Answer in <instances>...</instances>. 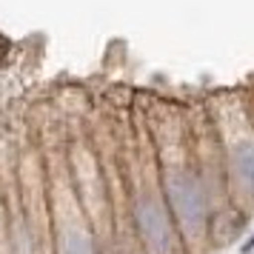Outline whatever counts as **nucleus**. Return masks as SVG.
I'll return each instance as SVG.
<instances>
[{"instance_id":"7ed1b4c3","label":"nucleus","mask_w":254,"mask_h":254,"mask_svg":"<svg viewBox=\"0 0 254 254\" xmlns=\"http://www.w3.org/2000/svg\"><path fill=\"white\" fill-rule=\"evenodd\" d=\"M240 254H254V231H252V237L240 246Z\"/></svg>"},{"instance_id":"f257e3e1","label":"nucleus","mask_w":254,"mask_h":254,"mask_svg":"<svg viewBox=\"0 0 254 254\" xmlns=\"http://www.w3.org/2000/svg\"><path fill=\"white\" fill-rule=\"evenodd\" d=\"M226 117V123H217L223 174L234 200L240 197L237 208H254V123L246 112L243 97H237V115Z\"/></svg>"},{"instance_id":"f03ea898","label":"nucleus","mask_w":254,"mask_h":254,"mask_svg":"<svg viewBox=\"0 0 254 254\" xmlns=\"http://www.w3.org/2000/svg\"><path fill=\"white\" fill-rule=\"evenodd\" d=\"M243 103H246V112H249V117H252V123H254V89L243 97Z\"/></svg>"}]
</instances>
